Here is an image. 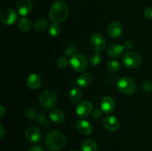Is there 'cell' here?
<instances>
[{
    "mask_svg": "<svg viewBox=\"0 0 152 151\" xmlns=\"http://www.w3.org/2000/svg\"><path fill=\"white\" fill-rule=\"evenodd\" d=\"M88 59L83 55L75 53L70 59V65L76 72L81 73L86 70L88 68Z\"/></svg>",
    "mask_w": 152,
    "mask_h": 151,
    "instance_id": "5b68a950",
    "label": "cell"
},
{
    "mask_svg": "<svg viewBox=\"0 0 152 151\" xmlns=\"http://www.w3.org/2000/svg\"><path fill=\"white\" fill-rule=\"evenodd\" d=\"M123 31V27L120 22L117 21L111 22L107 28V33L111 38H116L121 36Z\"/></svg>",
    "mask_w": 152,
    "mask_h": 151,
    "instance_id": "30bf717a",
    "label": "cell"
},
{
    "mask_svg": "<svg viewBox=\"0 0 152 151\" xmlns=\"http://www.w3.org/2000/svg\"><path fill=\"white\" fill-rule=\"evenodd\" d=\"M25 115L29 119H34L37 117V112L32 107H28L25 110Z\"/></svg>",
    "mask_w": 152,
    "mask_h": 151,
    "instance_id": "f546056e",
    "label": "cell"
},
{
    "mask_svg": "<svg viewBox=\"0 0 152 151\" xmlns=\"http://www.w3.org/2000/svg\"><path fill=\"white\" fill-rule=\"evenodd\" d=\"M93 81V76L89 73H84L77 78V84L83 88H86L91 84Z\"/></svg>",
    "mask_w": 152,
    "mask_h": 151,
    "instance_id": "e0dca14e",
    "label": "cell"
},
{
    "mask_svg": "<svg viewBox=\"0 0 152 151\" xmlns=\"http://www.w3.org/2000/svg\"><path fill=\"white\" fill-rule=\"evenodd\" d=\"M18 15L13 9L7 8L2 10L0 14V20L4 25H10L17 21Z\"/></svg>",
    "mask_w": 152,
    "mask_h": 151,
    "instance_id": "ba28073f",
    "label": "cell"
},
{
    "mask_svg": "<svg viewBox=\"0 0 152 151\" xmlns=\"http://www.w3.org/2000/svg\"><path fill=\"white\" fill-rule=\"evenodd\" d=\"M102 124L106 130L109 131H117L120 128V121L113 115L105 116L102 120Z\"/></svg>",
    "mask_w": 152,
    "mask_h": 151,
    "instance_id": "8fae6325",
    "label": "cell"
},
{
    "mask_svg": "<svg viewBox=\"0 0 152 151\" xmlns=\"http://www.w3.org/2000/svg\"><path fill=\"white\" fill-rule=\"evenodd\" d=\"M107 68L111 72H117L121 69V65L117 60H111L107 64Z\"/></svg>",
    "mask_w": 152,
    "mask_h": 151,
    "instance_id": "d4e9b609",
    "label": "cell"
},
{
    "mask_svg": "<svg viewBox=\"0 0 152 151\" xmlns=\"http://www.w3.org/2000/svg\"><path fill=\"white\" fill-rule=\"evenodd\" d=\"M102 110L101 109H95L92 112V116L95 119H99L102 116Z\"/></svg>",
    "mask_w": 152,
    "mask_h": 151,
    "instance_id": "d6a6232c",
    "label": "cell"
},
{
    "mask_svg": "<svg viewBox=\"0 0 152 151\" xmlns=\"http://www.w3.org/2000/svg\"><path fill=\"white\" fill-rule=\"evenodd\" d=\"M115 107V102L114 99L109 96H105L101 99L100 108L103 113L107 114L111 113Z\"/></svg>",
    "mask_w": 152,
    "mask_h": 151,
    "instance_id": "7c38bea8",
    "label": "cell"
},
{
    "mask_svg": "<svg viewBox=\"0 0 152 151\" xmlns=\"http://www.w3.org/2000/svg\"><path fill=\"white\" fill-rule=\"evenodd\" d=\"M66 139L62 132L52 130L46 134L45 138V145L49 150L56 151L61 150L65 146Z\"/></svg>",
    "mask_w": 152,
    "mask_h": 151,
    "instance_id": "6da1fadb",
    "label": "cell"
},
{
    "mask_svg": "<svg viewBox=\"0 0 152 151\" xmlns=\"http://www.w3.org/2000/svg\"><path fill=\"white\" fill-rule=\"evenodd\" d=\"M77 50V47L74 44H71V45L68 46L65 50V55L66 56H71L75 54L76 51Z\"/></svg>",
    "mask_w": 152,
    "mask_h": 151,
    "instance_id": "f1b7e54d",
    "label": "cell"
},
{
    "mask_svg": "<svg viewBox=\"0 0 152 151\" xmlns=\"http://www.w3.org/2000/svg\"><path fill=\"white\" fill-rule=\"evenodd\" d=\"M144 16L148 20H152V7H148L144 11Z\"/></svg>",
    "mask_w": 152,
    "mask_h": 151,
    "instance_id": "1f68e13d",
    "label": "cell"
},
{
    "mask_svg": "<svg viewBox=\"0 0 152 151\" xmlns=\"http://www.w3.org/2000/svg\"><path fill=\"white\" fill-rule=\"evenodd\" d=\"M49 33L52 36H57L60 34L61 33V28L60 26L58 23H53L52 25H50L48 28Z\"/></svg>",
    "mask_w": 152,
    "mask_h": 151,
    "instance_id": "484cf974",
    "label": "cell"
},
{
    "mask_svg": "<svg viewBox=\"0 0 152 151\" xmlns=\"http://www.w3.org/2000/svg\"><path fill=\"white\" fill-rule=\"evenodd\" d=\"M82 97H83V93L80 89L76 87L71 89L69 94V99L71 102H72L73 103H77L81 100Z\"/></svg>",
    "mask_w": 152,
    "mask_h": 151,
    "instance_id": "7402d4cb",
    "label": "cell"
},
{
    "mask_svg": "<svg viewBox=\"0 0 152 151\" xmlns=\"http://www.w3.org/2000/svg\"><path fill=\"white\" fill-rule=\"evenodd\" d=\"M37 119L39 124L41 126H42V127H47V126L49 125L48 120L46 118L45 115L43 113L39 114L37 117Z\"/></svg>",
    "mask_w": 152,
    "mask_h": 151,
    "instance_id": "4316f807",
    "label": "cell"
},
{
    "mask_svg": "<svg viewBox=\"0 0 152 151\" xmlns=\"http://www.w3.org/2000/svg\"><path fill=\"white\" fill-rule=\"evenodd\" d=\"M70 65V60H68L66 57H60L57 60V65L61 68H65Z\"/></svg>",
    "mask_w": 152,
    "mask_h": 151,
    "instance_id": "83f0119b",
    "label": "cell"
},
{
    "mask_svg": "<svg viewBox=\"0 0 152 151\" xmlns=\"http://www.w3.org/2000/svg\"><path fill=\"white\" fill-rule=\"evenodd\" d=\"M71 151H78V150H71Z\"/></svg>",
    "mask_w": 152,
    "mask_h": 151,
    "instance_id": "74e56055",
    "label": "cell"
},
{
    "mask_svg": "<svg viewBox=\"0 0 152 151\" xmlns=\"http://www.w3.org/2000/svg\"><path fill=\"white\" fill-rule=\"evenodd\" d=\"M42 84V78L38 74L31 73L27 78V85L31 90H37Z\"/></svg>",
    "mask_w": 152,
    "mask_h": 151,
    "instance_id": "2e32d148",
    "label": "cell"
},
{
    "mask_svg": "<svg viewBox=\"0 0 152 151\" xmlns=\"http://www.w3.org/2000/svg\"><path fill=\"white\" fill-rule=\"evenodd\" d=\"M39 99L42 106L47 109H50L56 105V95L52 90H45L40 93Z\"/></svg>",
    "mask_w": 152,
    "mask_h": 151,
    "instance_id": "8992f818",
    "label": "cell"
},
{
    "mask_svg": "<svg viewBox=\"0 0 152 151\" xmlns=\"http://www.w3.org/2000/svg\"><path fill=\"white\" fill-rule=\"evenodd\" d=\"M151 84L149 81H144L142 84V89L146 92H150L151 90Z\"/></svg>",
    "mask_w": 152,
    "mask_h": 151,
    "instance_id": "4dcf8cb0",
    "label": "cell"
},
{
    "mask_svg": "<svg viewBox=\"0 0 152 151\" xmlns=\"http://www.w3.org/2000/svg\"><path fill=\"white\" fill-rule=\"evenodd\" d=\"M18 13L22 16L29 14L33 9V2L31 0H19L16 5Z\"/></svg>",
    "mask_w": 152,
    "mask_h": 151,
    "instance_id": "4fadbf2b",
    "label": "cell"
},
{
    "mask_svg": "<svg viewBox=\"0 0 152 151\" xmlns=\"http://www.w3.org/2000/svg\"><path fill=\"white\" fill-rule=\"evenodd\" d=\"M89 62L93 66H96L102 62V56L99 52H94L89 57Z\"/></svg>",
    "mask_w": 152,
    "mask_h": 151,
    "instance_id": "cb8c5ba5",
    "label": "cell"
},
{
    "mask_svg": "<svg viewBox=\"0 0 152 151\" xmlns=\"http://www.w3.org/2000/svg\"><path fill=\"white\" fill-rule=\"evenodd\" d=\"M18 28L21 31L27 32L31 28V21L26 17H22L18 22Z\"/></svg>",
    "mask_w": 152,
    "mask_h": 151,
    "instance_id": "603a6c76",
    "label": "cell"
},
{
    "mask_svg": "<svg viewBox=\"0 0 152 151\" xmlns=\"http://www.w3.org/2000/svg\"><path fill=\"white\" fill-rule=\"evenodd\" d=\"M123 47H124V48L126 49H131L132 47H133V42H132V40H126V41H124V43H123Z\"/></svg>",
    "mask_w": 152,
    "mask_h": 151,
    "instance_id": "836d02e7",
    "label": "cell"
},
{
    "mask_svg": "<svg viewBox=\"0 0 152 151\" xmlns=\"http://www.w3.org/2000/svg\"><path fill=\"white\" fill-rule=\"evenodd\" d=\"M68 16V8L64 1H56L50 7L49 17L53 23H62L66 20Z\"/></svg>",
    "mask_w": 152,
    "mask_h": 151,
    "instance_id": "7a4b0ae2",
    "label": "cell"
},
{
    "mask_svg": "<svg viewBox=\"0 0 152 151\" xmlns=\"http://www.w3.org/2000/svg\"><path fill=\"white\" fill-rule=\"evenodd\" d=\"M91 47L96 52H100L103 50L106 47V41L102 34L99 33L92 34L89 40Z\"/></svg>",
    "mask_w": 152,
    "mask_h": 151,
    "instance_id": "52a82bcc",
    "label": "cell"
},
{
    "mask_svg": "<svg viewBox=\"0 0 152 151\" xmlns=\"http://www.w3.org/2000/svg\"><path fill=\"white\" fill-rule=\"evenodd\" d=\"M0 138H1V139H3V138H4V135H5V130H4V127H2V125H0Z\"/></svg>",
    "mask_w": 152,
    "mask_h": 151,
    "instance_id": "d590c367",
    "label": "cell"
},
{
    "mask_svg": "<svg viewBox=\"0 0 152 151\" xmlns=\"http://www.w3.org/2000/svg\"><path fill=\"white\" fill-rule=\"evenodd\" d=\"M93 104L88 101L81 102L76 107V113L80 118H86L93 111Z\"/></svg>",
    "mask_w": 152,
    "mask_h": 151,
    "instance_id": "9c48e42d",
    "label": "cell"
},
{
    "mask_svg": "<svg viewBox=\"0 0 152 151\" xmlns=\"http://www.w3.org/2000/svg\"><path fill=\"white\" fill-rule=\"evenodd\" d=\"M117 87L119 91L126 95H133L137 90L134 81L128 76L120 78L117 81Z\"/></svg>",
    "mask_w": 152,
    "mask_h": 151,
    "instance_id": "3957f363",
    "label": "cell"
},
{
    "mask_svg": "<svg viewBox=\"0 0 152 151\" xmlns=\"http://www.w3.org/2000/svg\"><path fill=\"white\" fill-rule=\"evenodd\" d=\"M49 22L45 18H39L36 20L35 23L34 25V28L35 30L37 31H45L49 28Z\"/></svg>",
    "mask_w": 152,
    "mask_h": 151,
    "instance_id": "44dd1931",
    "label": "cell"
},
{
    "mask_svg": "<svg viewBox=\"0 0 152 151\" xmlns=\"http://www.w3.org/2000/svg\"><path fill=\"white\" fill-rule=\"evenodd\" d=\"M25 136L27 139L31 143H37L41 140L42 135L39 130L36 127H28L25 131Z\"/></svg>",
    "mask_w": 152,
    "mask_h": 151,
    "instance_id": "9a60e30c",
    "label": "cell"
},
{
    "mask_svg": "<svg viewBox=\"0 0 152 151\" xmlns=\"http://www.w3.org/2000/svg\"><path fill=\"white\" fill-rule=\"evenodd\" d=\"M4 113H5V109L2 105H1V107H0V118H2Z\"/></svg>",
    "mask_w": 152,
    "mask_h": 151,
    "instance_id": "8d00e7d4",
    "label": "cell"
},
{
    "mask_svg": "<svg viewBox=\"0 0 152 151\" xmlns=\"http://www.w3.org/2000/svg\"><path fill=\"white\" fill-rule=\"evenodd\" d=\"M29 151H44L43 148L40 146H34L29 150Z\"/></svg>",
    "mask_w": 152,
    "mask_h": 151,
    "instance_id": "e575fe53",
    "label": "cell"
},
{
    "mask_svg": "<svg viewBox=\"0 0 152 151\" xmlns=\"http://www.w3.org/2000/svg\"><path fill=\"white\" fill-rule=\"evenodd\" d=\"M50 119L56 124H61L64 121L65 118V115L62 110L53 109L50 111L49 113Z\"/></svg>",
    "mask_w": 152,
    "mask_h": 151,
    "instance_id": "ac0fdd59",
    "label": "cell"
},
{
    "mask_svg": "<svg viewBox=\"0 0 152 151\" xmlns=\"http://www.w3.org/2000/svg\"><path fill=\"white\" fill-rule=\"evenodd\" d=\"M124 47L120 44H112L108 47V54L111 58H118L123 54Z\"/></svg>",
    "mask_w": 152,
    "mask_h": 151,
    "instance_id": "d6986e66",
    "label": "cell"
},
{
    "mask_svg": "<svg viewBox=\"0 0 152 151\" xmlns=\"http://www.w3.org/2000/svg\"><path fill=\"white\" fill-rule=\"evenodd\" d=\"M122 62L126 68L129 69H134L140 66L142 64V58L140 55L136 52H127L123 56Z\"/></svg>",
    "mask_w": 152,
    "mask_h": 151,
    "instance_id": "277c9868",
    "label": "cell"
},
{
    "mask_svg": "<svg viewBox=\"0 0 152 151\" xmlns=\"http://www.w3.org/2000/svg\"><path fill=\"white\" fill-rule=\"evenodd\" d=\"M98 149L97 142L91 139H86L82 143V151H96Z\"/></svg>",
    "mask_w": 152,
    "mask_h": 151,
    "instance_id": "ffe728a7",
    "label": "cell"
},
{
    "mask_svg": "<svg viewBox=\"0 0 152 151\" xmlns=\"http://www.w3.org/2000/svg\"><path fill=\"white\" fill-rule=\"evenodd\" d=\"M76 127H77V130L81 134L86 135V136L91 134L93 132V126L86 119H80L77 121Z\"/></svg>",
    "mask_w": 152,
    "mask_h": 151,
    "instance_id": "5bb4252c",
    "label": "cell"
}]
</instances>
